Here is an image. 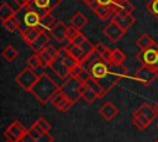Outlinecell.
I'll list each match as a JSON object with an SVG mask.
<instances>
[{"instance_id":"obj_1","label":"cell","mask_w":158,"mask_h":142,"mask_svg":"<svg viewBox=\"0 0 158 142\" xmlns=\"http://www.w3.org/2000/svg\"><path fill=\"white\" fill-rule=\"evenodd\" d=\"M60 90V84H58L56 80H53L46 72L40 74V78L37 83L33 85L31 94L41 102L47 104L52 100V98Z\"/></svg>"},{"instance_id":"obj_2","label":"cell","mask_w":158,"mask_h":142,"mask_svg":"<svg viewBox=\"0 0 158 142\" xmlns=\"http://www.w3.org/2000/svg\"><path fill=\"white\" fill-rule=\"evenodd\" d=\"M157 115H158V110H156L149 104L144 102L139 105L133 112V117H132L133 125L136 126L137 130L143 131L152 123V121L157 117Z\"/></svg>"},{"instance_id":"obj_3","label":"cell","mask_w":158,"mask_h":142,"mask_svg":"<svg viewBox=\"0 0 158 142\" xmlns=\"http://www.w3.org/2000/svg\"><path fill=\"white\" fill-rule=\"evenodd\" d=\"M38 78H40V75H37V74L35 73V69L27 67V68H23V69L16 75L15 81H16V84H17L21 89H23L25 91L31 93V90H32L33 85L37 83Z\"/></svg>"},{"instance_id":"obj_4","label":"cell","mask_w":158,"mask_h":142,"mask_svg":"<svg viewBox=\"0 0 158 142\" xmlns=\"http://www.w3.org/2000/svg\"><path fill=\"white\" fill-rule=\"evenodd\" d=\"M81 81H83L81 79H78V78H75V77L69 75V77H68L67 79H64L63 83L60 84V90H62L69 99H72V100L75 102L79 98H81L80 94H79V86H80Z\"/></svg>"},{"instance_id":"obj_5","label":"cell","mask_w":158,"mask_h":142,"mask_svg":"<svg viewBox=\"0 0 158 142\" xmlns=\"http://www.w3.org/2000/svg\"><path fill=\"white\" fill-rule=\"evenodd\" d=\"M136 58L143 65H148L158 72V47H152V48L141 51Z\"/></svg>"},{"instance_id":"obj_6","label":"cell","mask_w":158,"mask_h":142,"mask_svg":"<svg viewBox=\"0 0 158 142\" xmlns=\"http://www.w3.org/2000/svg\"><path fill=\"white\" fill-rule=\"evenodd\" d=\"M62 0H32L27 9H33L41 14V16L52 14V11L60 4Z\"/></svg>"},{"instance_id":"obj_7","label":"cell","mask_w":158,"mask_h":142,"mask_svg":"<svg viewBox=\"0 0 158 142\" xmlns=\"http://www.w3.org/2000/svg\"><path fill=\"white\" fill-rule=\"evenodd\" d=\"M28 130H26V127H23L22 123H20L19 121H14L12 123H10L6 130L4 131V136L10 141V142H16L19 140H21Z\"/></svg>"},{"instance_id":"obj_8","label":"cell","mask_w":158,"mask_h":142,"mask_svg":"<svg viewBox=\"0 0 158 142\" xmlns=\"http://www.w3.org/2000/svg\"><path fill=\"white\" fill-rule=\"evenodd\" d=\"M157 74H158V72L156 70V69H153V68H151V67H148V65H141L136 72H135V79L136 80H138V81H141V83H143V84H151L156 78H157Z\"/></svg>"},{"instance_id":"obj_9","label":"cell","mask_w":158,"mask_h":142,"mask_svg":"<svg viewBox=\"0 0 158 142\" xmlns=\"http://www.w3.org/2000/svg\"><path fill=\"white\" fill-rule=\"evenodd\" d=\"M125 33H126V31H125L121 26H118L114 20H110L109 25H106L105 28H104V35H105L112 43L118 42V41L125 36Z\"/></svg>"},{"instance_id":"obj_10","label":"cell","mask_w":158,"mask_h":142,"mask_svg":"<svg viewBox=\"0 0 158 142\" xmlns=\"http://www.w3.org/2000/svg\"><path fill=\"white\" fill-rule=\"evenodd\" d=\"M49 68H51L60 79H63V80L67 79V78L70 75V70H69V68L65 65L60 51H58V54H57V57L54 58V61L51 63Z\"/></svg>"},{"instance_id":"obj_11","label":"cell","mask_w":158,"mask_h":142,"mask_svg":"<svg viewBox=\"0 0 158 142\" xmlns=\"http://www.w3.org/2000/svg\"><path fill=\"white\" fill-rule=\"evenodd\" d=\"M51 102H52V105H53L58 111H60V112L68 111V110L74 105V101H73L72 99H69L62 90H59V91L52 98Z\"/></svg>"},{"instance_id":"obj_12","label":"cell","mask_w":158,"mask_h":142,"mask_svg":"<svg viewBox=\"0 0 158 142\" xmlns=\"http://www.w3.org/2000/svg\"><path fill=\"white\" fill-rule=\"evenodd\" d=\"M41 14L33 9H27V11L25 12L23 17H22V22H23V26L26 27L25 30L27 28H31V27H36V26H40L41 25ZM22 31V30H21Z\"/></svg>"},{"instance_id":"obj_13","label":"cell","mask_w":158,"mask_h":142,"mask_svg":"<svg viewBox=\"0 0 158 142\" xmlns=\"http://www.w3.org/2000/svg\"><path fill=\"white\" fill-rule=\"evenodd\" d=\"M88 5H90V7H91V10L94 11V14H95L99 19H101L102 21L111 20V19H112V16H114V14H115L114 9L107 7V6L98 5V4H96V2H94V1L88 2Z\"/></svg>"},{"instance_id":"obj_14","label":"cell","mask_w":158,"mask_h":142,"mask_svg":"<svg viewBox=\"0 0 158 142\" xmlns=\"http://www.w3.org/2000/svg\"><path fill=\"white\" fill-rule=\"evenodd\" d=\"M99 114H100V116H101L104 120L111 121V120L118 114V107H117L114 102L106 101V102H104V104L99 107Z\"/></svg>"},{"instance_id":"obj_15","label":"cell","mask_w":158,"mask_h":142,"mask_svg":"<svg viewBox=\"0 0 158 142\" xmlns=\"http://www.w3.org/2000/svg\"><path fill=\"white\" fill-rule=\"evenodd\" d=\"M118 26H121L125 31H127L133 23H135V17L132 16V14H127V12H116L112 19Z\"/></svg>"},{"instance_id":"obj_16","label":"cell","mask_w":158,"mask_h":142,"mask_svg":"<svg viewBox=\"0 0 158 142\" xmlns=\"http://www.w3.org/2000/svg\"><path fill=\"white\" fill-rule=\"evenodd\" d=\"M107 72H109V64L101 59L91 67V69L89 70V74L91 78H94L96 81H99L107 74Z\"/></svg>"},{"instance_id":"obj_17","label":"cell","mask_w":158,"mask_h":142,"mask_svg":"<svg viewBox=\"0 0 158 142\" xmlns=\"http://www.w3.org/2000/svg\"><path fill=\"white\" fill-rule=\"evenodd\" d=\"M58 51H59V49H57V48L53 47L52 44H47V46L38 53L40 57H41V59H42V62H43L44 68L51 65V63H52V62L54 61V58L57 57Z\"/></svg>"},{"instance_id":"obj_18","label":"cell","mask_w":158,"mask_h":142,"mask_svg":"<svg viewBox=\"0 0 158 142\" xmlns=\"http://www.w3.org/2000/svg\"><path fill=\"white\" fill-rule=\"evenodd\" d=\"M102 58H101V56H100V53H99V51L96 49V47H94L81 61H80V64L84 67V69L89 73V70L91 69V67L95 64V63H98L99 61H101Z\"/></svg>"},{"instance_id":"obj_19","label":"cell","mask_w":158,"mask_h":142,"mask_svg":"<svg viewBox=\"0 0 158 142\" xmlns=\"http://www.w3.org/2000/svg\"><path fill=\"white\" fill-rule=\"evenodd\" d=\"M20 32H21L22 40L30 46L37 37H40V36L44 32V28L40 25V26H36V27H31V28H27V30H22V31H20Z\"/></svg>"},{"instance_id":"obj_20","label":"cell","mask_w":158,"mask_h":142,"mask_svg":"<svg viewBox=\"0 0 158 142\" xmlns=\"http://www.w3.org/2000/svg\"><path fill=\"white\" fill-rule=\"evenodd\" d=\"M67 30H68V26L63 21H58L54 25V27L49 31V35L57 42H63L64 40H67Z\"/></svg>"},{"instance_id":"obj_21","label":"cell","mask_w":158,"mask_h":142,"mask_svg":"<svg viewBox=\"0 0 158 142\" xmlns=\"http://www.w3.org/2000/svg\"><path fill=\"white\" fill-rule=\"evenodd\" d=\"M79 94H80L81 99H84V100H85L86 102H89V104H93V102L99 98V95L95 93V90H93V89L86 84L85 80H83L81 84H80V86H79Z\"/></svg>"},{"instance_id":"obj_22","label":"cell","mask_w":158,"mask_h":142,"mask_svg":"<svg viewBox=\"0 0 158 142\" xmlns=\"http://www.w3.org/2000/svg\"><path fill=\"white\" fill-rule=\"evenodd\" d=\"M136 46L139 48V51H144V49H148V48H152V47H158L157 43L154 42V40L147 33L141 35L136 40Z\"/></svg>"},{"instance_id":"obj_23","label":"cell","mask_w":158,"mask_h":142,"mask_svg":"<svg viewBox=\"0 0 158 142\" xmlns=\"http://www.w3.org/2000/svg\"><path fill=\"white\" fill-rule=\"evenodd\" d=\"M48 42H49V37H48V35H47L46 32H43L40 37H37V38L30 44V48H31L35 53H40V52L48 44Z\"/></svg>"},{"instance_id":"obj_24","label":"cell","mask_w":158,"mask_h":142,"mask_svg":"<svg viewBox=\"0 0 158 142\" xmlns=\"http://www.w3.org/2000/svg\"><path fill=\"white\" fill-rule=\"evenodd\" d=\"M15 15H17V10L12 5H10L7 2H2L0 5V20H1V22L6 21L7 19H10Z\"/></svg>"},{"instance_id":"obj_25","label":"cell","mask_w":158,"mask_h":142,"mask_svg":"<svg viewBox=\"0 0 158 142\" xmlns=\"http://www.w3.org/2000/svg\"><path fill=\"white\" fill-rule=\"evenodd\" d=\"M88 22H89V19H88L83 12H80V11L75 12V14L72 16V19H70V23H72L73 26H75L78 30H81Z\"/></svg>"},{"instance_id":"obj_26","label":"cell","mask_w":158,"mask_h":142,"mask_svg":"<svg viewBox=\"0 0 158 142\" xmlns=\"http://www.w3.org/2000/svg\"><path fill=\"white\" fill-rule=\"evenodd\" d=\"M68 49H69L70 54H72L74 58H77L79 62L90 52V51H88V49L85 48V46H74V44H70V46L68 47Z\"/></svg>"},{"instance_id":"obj_27","label":"cell","mask_w":158,"mask_h":142,"mask_svg":"<svg viewBox=\"0 0 158 142\" xmlns=\"http://www.w3.org/2000/svg\"><path fill=\"white\" fill-rule=\"evenodd\" d=\"M1 23H2V27H4L6 31H9V32H15V31L20 30V27H21V22H20V20L17 19L16 15L12 16V17H10V19H7L6 21H4V22H1Z\"/></svg>"},{"instance_id":"obj_28","label":"cell","mask_w":158,"mask_h":142,"mask_svg":"<svg viewBox=\"0 0 158 142\" xmlns=\"http://www.w3.org/2000/svg\"><path fill=\"white\" fill-rule=\"evenodd\" d=\"M1 56H2V58H4L6 62H14V61L17 58L19 52H17V49H16L14 46L7 44V46H5V48L2 49Z\"/></svg>"},{"instance_id":"obj_29","label":"cell","mask_w":158,"mask_h":142,"mask_svg":"<svg viewBox=\"0 0 158 142\" xmlns=\"http://www.w3.org/2000/svg\"><path fill=\"white\" fill-rule=\"evenodd\" d=\"M57 22H58V20L52 14H47V15H43L41 17V26L47 31H51Z\"/></svg>"},{"instance_id":"obj_30","label":"cell","mask_w":158,"mask_h":142,"mask_svg":"<svg viewBox=\"0 0 158 142\" xmlns=\"http://www.w3.org/2000/svg\"><path fill=\"white\" fill-rule=\"evenodd\" d=\"M95 47H96V49L99 51V53H100L102 61L106 62L107 64H110V63H111V53H112V49H110L107 46H105V44H102V43H98Z\"/></svg>"},{"instance_id":"obj_31","label":"cell","mask_w":158,"mask_h":142,"mask_svg":"<svg viewBox=\"0 0 158 142\" xmlns=\"http://www.w3.org/2000/svg\"><path fill=\"white\" fill-rule=\"evenodd\" d=\"M26 63H27V67H30V68H32V69H38V68L44 67V65H43V62H42V59H41V57H40L38 53H35V54L30 56V57L27 58Z\"/></svg>"},{"instance_id":"obj_32","label":"cell","mask_w":158,"mask_h":142,"mask_svg":"<svg viewBox=\"0 0 158 142\" xmlns=\"http://www.w3.org/2000/svg\"><path fill=\"white\" fill-rule=\"evenodd\" d=\"M125 61H126V54L123 53L122 49H120V48L112 49V53H111V63H114V64H123Z\"/></svg>"},{"instance_id":"obj_33","label":"cell","mask_w":158,"mask_h":142,"mask_svg":"<svg viewBox=\"0 0 158 142\" xmlns=\"http://www.w3.org/2000/svg\"><path fill=\"white\" fill-rule=\"evenodd\" d=\"M147 10L153 17L158 20V0H149L147 2Z\"/></svg>"},{"instance_id":"obj_34","label":"cell","mask_w":158,"mask_h":142,"mask_svg":"<svg viewBox=\"0 0 158 142\" xmlns=\"http://www.w3.org/2000/svg\"><path fill=\"white\" fill-rule=\"evenodd\" d=\"M88 42V38L81 33V32H79L70 42H69V44H74V46H84L85 43Z\"/></svg>"},{"instance_id":"obj_35","label":"cell","mask_w":158,"mask_h":142,"mask_svg":"<svg viewBox=\"0 0 158 142\" xmlns=\"http://www.w3.org/2000/svg\"><path fill=\"white\" fill-rule=\"evenodd\" d=\"M36 123L42 128V130H44L46 132H49L51 131V128H52V126H51V123L43 117V116H40L37 120H36Z\"/></svg>"},{"instance_id":"obj_36","label":"cell","mask_w":158,"mask_h":142,"mask_svg":"<svg viewBox=\"0 0 158 142\" xmlns=\"http://www.w3.org/2000/svg\"><path fill=\"white\" fill-rule=\"evenodd\" d=\"M79 32H80V30H78L75 26H73V25L70 23V25L68 26V30H67V41L70 42Z\"/></svg>"},{"instance_id":"obj_37","label":"cell","mask_w":158,"mask_h":142,"mask_svg":"<svg viewBox=\"0 0 158 142\" xmlns=\"http://www.w3.org/2000/svg\"><path fill=\"white\" fill-rule=\"evenodd\" d=\"M93 1H94V2H96L98 5L111 7V9H114V11L116 12V4L114 2V0H93ZM114 15H115V14H114Z\"/></svg>"},{"instance_id":"obj_38","label":"cell","mask_w":158,"mask_h":142,"mask_svg":"<svg viewBox=\"0 0 158 142\" xmlns=\"http://www.w3.org/2000/svg\"><path fill=\"white\" fill-rule=\"evenodd\" d=\"M16 5H17V7L21 10V9H27L28 6H30V4H31V1L32 0H12Z\"/></svg>"},{"instance_id":"obj_39","label":"cell","mask_w":158,"mask_h":142,"mask_svg":"<svg viewBox=\"0 0 158 142\" xmlns=\"http://www.w3.org/2000/svg\"><path fill=\"white\" fill-rule=\"evenodd\" d=\"M37 142H53V137L49 135V132H47V133L40 136L37 138Z\"/></svg>"},{"instance_id":"obj_40","label":"cell","mask_w":158,"mask_h":142,"mask_svg":"<svg viewBox=\"0 0 158 142\" xmlns=\"http://www.w3.org/2000/svg\"><path fill=\"white\" fill-rule=\"evenodd\" d=\"M22 138H23V141H25V142H37V140H36L35 137H32V136L28 133V131H27V133H26Z\"/></svg>"},{"instance_id":"obj_41","label":"cell","mask_w":158,"mask_h":142,"mask_svg":"<svg viewBox=\"0 0 158 142\" xmlns=\"http://www.w3.org/2000/svg\"><path fill=\"white\" fill-rule=\"evenodd\" d=\"M16 142H25V141H23V138H21V140H19V141H16Z\"/></svg>"},{"instance_id":"obj_42","label":"cell","mask_w":158,"mask_h":142,"mask_svg":"<svg viewBox=\"0 0 158 142\" xmlns=\"http://www.w3.org/2000/svg\"><path fill=\"white\" fill-rule=\"evenodd\" d=\"M154 142H158V141H154Z\"/></svg>"},{"instance_id":"obj_43","label":"cell","mask_w":158,"mask_h":142,"mask_svg":"<svg viewBox=\"0 0 158 142\" xmlns=\"http://www.w3.org/2000/svg\"><path fill=\"white\" fill-rule=\"evenodd\" d=\"M77 1H78V0H77ZM84 1H86V0H84Z\"/></svg>"},{"instance_id":"obj_44","label":"cell","mask_w":158,"mask_h":142,"mask_svg":"<svg viewBox=\"0 0 158 142\" xmlns=\"http://www.w3.org/2000/svg\"><path fill=\"white\" fill-rule=\"evenodd\" d=\"M157 107H158V104H157Z\"/></svg>"},{"instance_id":"obj_45","label":"cell","mask_w":158,"mask_h":142,"mask_svg":"<svg viewBox=\"0 0 158 142\" xmlns=\"http://www.w3.org/2000/svg\"><path fill=\"white\" fill-rule=\"evenodd\" d=\"M157 127H158V125H157Z\"/></svg>"},{"instance_id":"obj_46","label":"cell","mask_w":158,"mask_h":142,"mask_svg":"<svg viewBox=\"0 0 158 142\" xmlns=\"http://www.w3.org/2000/svg\"><path fill=\"white\" fill-rule=\"evenodd\" d=\"M86 2H88V1H86Z\"/></svg>"}]
</instances>
